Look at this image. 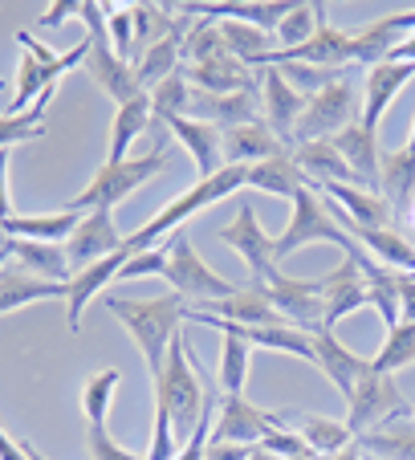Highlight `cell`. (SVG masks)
Returning a JSON list of instances; mask_svg holds the SVG:
<instances>
[{"label": "cell", "instance_id": "cell-59", "mask_svg": "<svg viewBox=\"0 0 415 460\" xmlns=\"http://www.w3.org/2000/svg\"><path fill=\"white\" fill-rule=\"evenodd\" d=\"M0 90H4V78H0Z\"/></svg>", "mask_w": 415, "mask_h": 460}, {"label": "cell", "instance_id": "cell-12", "mask_svg": "<svg viewBox=\"0 0 415 460\" xmlns=\"http://www.w3.org/2000/svg\"><path fill=\"white\" fill-rule=\"evenodd\" d=\"M220 241H225L233 252H241V257H244V265H249V273H252V286L265 289L269 273L281 270V265L273 261V241H277V236H269L265 228H260L252 204H241V212H236L233 225L220 228Z\"/></svg>", "mask_w": 415, "mask_h": 460}, {"label": "cell", "instance_id": "cell-25", "mask_svg": "<svg viewBox=\"0 0 415 460\" xmlns=\"http://www.w3.org/2000/svg\"><path fill=\"white\" fill-rule=\"evenodd\" d=\"M322 289H326V331H334L346 314L371 305L366 302V281H363V273H358V265L350 257H342L338 261V270L330 273V278H322Z\"/></svg>", "mask_w": 415, "mask_h": 460}, {"label": "cell", "instance_id": "cell-55", "mask_svg": "<svg viewBox=\"0 0 415 460\" xmlns=\"http://www.w3.org/2000/svg\"><path fill=\"white\" fill-rule=\"evenodd\" d=\"M249 460H281V456H273V452H265V448H260V444H257V448H252V456Z\"/></svg>", "mask_w": 415, "mask_h": 460}, {"label": "cell", "instance_id": "cell-18", "mask_svg": "<svg viewBox=\"0 0 415 460\" xmlns=\"http://www.w3.org/2000/svg\"><path fill=\"white\" fill-rule=\"evenodd\" d=\"M188 74L191 90L199 94H236V90H260V70H249L244 61H236L233 53H220V58H208L199 66H180Z\"/></svg>", "mask_w": 415, "mask_h": 460}, {"label": "cell", "instance_id": "cell-30", "mask_svg": "<svg viewBox=\"0 0 415 460\" xmlns=\"http://www.w3.org/2000/svg\"><path fill=\"white\" fill-rule=\"evenodd\" d=\"M78 225H82V212H74V208L49 212V217H21V212H13L9 220H0V236H9V241L66 244Z\"/></svg>", "mask_w": 415, "mask_h": 460}, {"label": "cell", "instance_id": "cell-27", "mask_svg": "<svg viewBox=\"0 0 415 460\" xmlns=\"http://www.w3.org/2000/svg\"><path fill=\"white\" fill-rule=\"evenodd\" d=\"M49 297H66V281H45L29 273L25 265L0 270V314H17L33 302H49Z\"/></svg>", "mask_w": 415, "mask_h": 460}, {"label": "cell", "instance_id": "cell-31", "mask_svg": "<svg viewBox=\"0 0 415 460\" xmlns=\"http://www.w3.org/2000/svg\"><path fill=\"white\" fill-rule=\"evenodd\" d=\"M286 424L302 436L313 448V456H338L342 448L355 444V432L346 428V420H330V416H313V411H286Z\"/></svg>", "mask_w": 415, "mask_h": 460}, {"label": "cell", "instance_id": "cell-52", "mask_svg": "<svg viewBox=\"0 0 415 460\" xmlns=\"http://www.w3.org/2000/svg\"><path fill=\"white\" fill-rule=\"evenodd\" d=\"M252 448L249 444H216V440H208V452L204 460H249Z\"/></svg>", "mask_w": 415, "mask_h": 460}, {"label": "cell", "instance_id": "cell-14", "mask_svg": "<svg viewBox=\"0 0 415 460\" xmlns=\"http://www.w3.org/2000/svg\"><path fill=\"white\" fill-rule=\"evenodd\" d=\"M127 244V236H119V225H114V212H82V225L74 228V236L66 241V257L69 270L78 273L94 261H106L110 252H119Z\"/></svg>", "mask_w": 415, "mask_h": 460}, {"label": "cell", "instance_id": "cell-41", "mask_svg": "<svg viewBox=\"0 0 415 460\" xmlns=\"http://www.w3.org/2000/svg\"><path fill=\"white\" fill-rule=\"evenodd\" d=\"M151 111H155V119H188L191 114V82L188 74H172L167 82H159L155 90H151Z\"/></svg>", "mask_w": 415, "mask_h": 460}, {"label": "cell", "instance_id": "cell-9", "mask_svg": "<svg viewBox=\"0 0 415 460\" xmlns=\"http://www.w3.org/2000/svg\"><path fill=\"white\" fill-rule=\"evenodd\" d=\"M358 119V94L350 86V78L334 82V86L318 90L313 98H305V114L294 130V143H313V139H334L346 127H355Z\"/></svg>", "mask_w": 415, "mask_h": 460}, {"label": "cell", "instance_id": "cell-8", "mask_svg": "<svg viewBox=\"0 0 415 460\" xmlns=\"http://www.w3.org/2000/svg\"><path fill=\"white\" fill-rule=\"evenodd\" d=\"M346 408H350L346 411V428L355 432V440L375 432V428H387L391 420L411 416V403H403V395L395 387V375H379V371L363 375V383L355 387Z\"/></svg>", "mask_w": 415, "mask_h": 460}, {"label": "cell", "instance_id": "cell-23", "mask_svg": "<svg viewBox=\"0 0 415 460\" xmlns=\"http://www.w3.org/2000/svg\"><path fill=\"white\" fill-rule=\"evenodd\" d=\"M379 196H383V204L391 208L395 225L411 217V208H415V155H411L407 147L383 151V183H379Z\"/></svg>", "mask_w": 415, "mask_h": 460}, {"label": "cell", "instance_id": "cell-56", "mask_svg": "<svg viewBox=\"0 0 415 460\" xmlns=\"http://www.w3.org/2000/svg\"><path fill=\"white\" fill-rule=\"evenodd\" d=\"M4 265H9V249H0V270H4Z\"/></svg>", "mask_w": 415, "mask_h": 460}, {"label": "cell", "instance_id": "cell-38", "mask_svg": "<svg viewBox=\"0 0 415 460\" xmlns=\"http://www.w3.org/2000/svg\"><path fill=\"white\" fill-rule=\"evenodd\" d=\"M411 363H415V322H399L395 331H387L379 355L371 358V371L395 375V371H403V367H411Z\"/></svg>", "mask_w": 415, "mask_h": 460}, {"label": "cell", "instance_id": "cell-34", "mask_svg": "<svg viewBox=\"0 0 415 460\" xmlns=\"http://www.w3.org/2000/svg\"><path fill=\"white\" fill-rule=\"evenodd\" d=\"M358 448L375 460H415V416L391 420L387 428L358 436Z\"/></svg>", "mask_w": 415, "mask_h": 460}, {"label": "cell", "instance_id": "cell-22", "mask_svg": "<svg viewBox=\"0 0 415 460\" xmlns=\"http://www.w3.org/2000/svg\"><path fill=\"white\" fill-rule=\"evenodd\" d=\"M330 143H334L338 155L350 164L355 180L363 183L366 191H375V196H379V183H383V151H379V143H375L371 130H366L363 122H355V127H346L342 135H334Z\"/></svg>", "mask_w": 415, "mask_h": 460}, {"label": "cell", "instance_id": "cell-43", "mask_svg": "<svg viewBox=\"0 0 415 460\" xmlns=\"http://www.w3.org/2000/svg\"><path fill=\"white\" fill-rule=\"evenodd\" d=\"M273 70H281V78H286L302 98H313L318 90H326V86H334V82L346 78V70H322V66H302V61H286V66H273Z\"/></svg>", "mask_w": 415, "mask_h": 460}, {"label": "cell", "instance_id": "cell-13", "mask_svg": "<svg viewBox=\"0 0 415 460\" xmlns=\"http://www.w3.org/2000/svg\"><path fill=\"white\" fill-rule=\"evenodd\" d=\"M260 114H265V127L294 151V130L305 114V98L297 94V90L281 78V70H273V66L260 70Z\"/></svg>", "mask_w": 415, "mask_h": 460}, {"label": "cell", "instance_id": "cell-51", "mask_svg": "<svg viewBox=\"0 0 415 460\" xmlns=\"http://www.w3.org/2000/svg\"><path fill=\"white\" fill-rule=\"evenodd\" d=\"M78 13H82V0H57V4H49V13L41 17V25L57 29V25H66L69 17H78Z\"/></svg>", "mask_w": 415, "mask_h": 460}, {"label": "cell", "instance_id": "cell-33", "mask_svg": "<svg viewBox=\"0 0 415 460\" xmlns=\"http://www.w3.org/2000/svg\"><path fill=\"white\" fill-rule=\"evenodd\" d=\"M155 122V111H151V98H135V102H122L114 111L110 122V151H106V164H127L130 159V143L143 135V130Z\"/></svg>", "mask_w": 415, "mask_h": 460}, {"label": "cell", "instance_id": "cell-21", "mask_svg": "<svg viewBox=\"0 0 415 460\" xmlns=\"http://www.w3.org/2000/svg\"><path fill=\"white\" fill-rule=\"evenodd\" d=\"M191 111H196V119L212 122L220 130L249 127V122H260V90H236V94H199V90H191Z\"/></svg>", "mask_w": 415, "mask_h": 460}, {"label": "cell", "instance_id": "cell-1", "mask_svg": "<svg viewBox=\"0 0 415 460\" xmlns=\"http://www.w3.org/2000/svg\"><path fill=\"white\" fill-rule=\"evenodd\" d=\"M102 305L114 314V318L127 326V334L135 339L138 355L147 363V375L159 379L163 375V363H167V350H172L175 334H183L180 326L188 322V297L172 294H159V297H143V302H130L122 294H106Z\"/></svg>", "mask_w": 415, "mask_h": 460}, {"label": "cell", "instance_id": "cell-7", "mask_svg": "<svg viewBox=\"0 0 415 460\" xmlns=\"http://www.w3.org/2000/svg\"><path fill=\"white\" fill-rule=\"evenodd\" d=\"M163 281H172V289L180 297H188V305H212L220 297L236 294L233 281H225L196 249L183 233H172V249H167V270H163Z\"/></svg>", "mask_w": 415, "mask_h": 460}, {"label": "cell", "instance_id": "cell-19", "mask_svg": "<svg viewBox=\"0 0 415 460\" xmlns=\"http://www.w3.org/2000/svg\"><path fill=\"white\" fill-rule=\"evenodd\" d=\"M415 78V66L411 61H379V66H371L366 70V90H363V127L379 130L383 114L391 111V102H395L399 94H403V86Z\"/></svg>", "mask_w": 415, "mask_h": 460}, {"label": "cell", "instance_id": "cell-39", "mask_svg": "<svg viewBox=\"0 0 415 460\" xmlns=\"http://www.w3.org/2000/svg\"><path fill=\"white\" fill-rule=\"evenodd\" d=\"M228 45H225V33H220V21H204V17H191V29L183 33V66H199L208 58H220Z\"/></svg>", "mask_w": 415, "mask_h": 460}, {"label": "cell", "instance_id": "cell-28", "mask_svg": "<svg viewBox=\"0 0 415 460\" xmlns=\"http://www.w3.org/2000/svg\"><path fill=\"white\" fill-rule=\"evenodd\" d=\"M289 155H294V164L302 167L305 183H350V188H363V183L355 180V172H350V164L338 155V147L330 139L294 143Z\"/></svg>", "mask_w": 415, "mask_h": 460}, {"label": "cell", "instance_id": "cell-4", "mask_svg": "<svg viewBox=\"0 0 415 460\" xmlns=\"http://www.w3.org/2000/svg\"><path fill=\"white\" fill-rule=\"evenodd\" d=\"M241 188H249V167H225V172L208 175V180H196L183 196H175L167 208H159L135 236H127L122 249H127L130 257H135V252H147V249H159V241L172 236V233H180V225L188 217H196L199 208H212V204L228 200V196H236Z\"/></svg>", "mask_w": 415, "mask_h": 460}, {"label": "cell", "instance_id": "cell-16", "mask_svg": "<svg viewBox=\"0 0 415 460\" xmlns=\"http://www.w3.org/2000/svg\"><path fill=\"white\" fill-rule=\"evenodd\" d=\"M286 61H302V66H322V70H350V33L334 29L326 21V4L318 17V33L297 49H277L269 66H286Z\"/></svg>", "mask_w": 415, "mask_h": 460}, {"label": "cell", "instance_id": "cell-49", "mask_svg": "<svg viewBox=\"0 0 415 460\" xmlns=\"http://www.w3.org/2000/svg\"><path fill=\"white\" fill-rule=\"evenodd\" d=\"M212 420H216V408L208 411L204 420H199V428H196V436H191L188 444L180 448V456L175 460H204V452H208V440H212Z\"/></svg>", "mask_w": 415, "mask_h": 460}, {"label": "cell", "instance_id": "cell-48", "mask_svg": "<svg viewBox=\"0 0 415 460\" xmlns=\"http://www.w3.org/2000/svg\"><path fill=\"white\" fill-rule=\"evenodd\" d=\"M163 270H167V249L159 244V249H147V252H135V257L122 265V273H119V281H135V278H151V273H159L163 278Z\"/></svg>", "mask_w": 415, "mask_h": 460}, {"label": "cell", "instance_id": "cell-20", "mask_svg": "<svg viewBox=\"0 0 415 460\" xmlns=\"http://www.w3.org/2000/svg\"><path fill=\"white\" fill-rule=\"evenodd\" d=\"M310 339H313V363H318L322 375L338 387V395L350 403V395H355V387L363 383V375L371 371V363H363L355 350H346L334 331H313Z\"/></svg>", "mask_w": 415, "mask_h": 460}, {"label": "cell", "instance_id": "cell-54", "mask_svg": "<svg viewBox=\"0 0 415 460\" xmlns=\"http://www.w3.org/2000/svg\"><path fill=\"white\" fill-rule=\"evenodd\" d=\"M21 448H25V456H29V460H49V456H45V452H37L29 440H21Z\"/></svg>", "mask_w": 415, "mask_h": 460}, {"label": "cell", "instance_id": "cell-24", "mask_svg": "<svg viewBox=\"0 0 415 460\" xmlns=\"http://www.w3.org/2000/svg\"><path fill=\"white\" fill-rule=\"evenodd\" d=\"M172 13H175V9H172ZM180 17H183V13H180ZM188 29H191V17H183V25L175 29L172 37H163V41L147 45V49H143L135 61H130V66H135L138 86H143V94H151L159 82H167L172 74H180V66H183L180 45H183V33H188Z\"/></svg>", "mask_w": 415, "mask_h": 460}, {"label": "cell", "instance_id": "cell-11", "mask_svg": "<svg viewBox=\"0 0 415 460\" xmlns=\"http://www.w3.org/2000/svg\"><path fill=\"white\" fill-rule=\"evenodd\" d=\"M277 428H289L286 411H260L244 395H220L216 400V420H212V440L216 444H249V448H257Z\"/></svg>", "mask_w": 415, "mask_h": 460}, {"label": "cell", "instance_id": "cell-50", "mask_svg": "<svg viewBox=\"0 0 415 460\" xmlns=\"http://www.w3.org/2000/svg\"><path fill=\"white\" fill-rule=\"evenodd\" d=\"M399 278V314H403V322H415V273H395Z\"/></svg>", "mask_w": 415, "mask_h": 460}, {"label": "cell", "instance_id": "cell-15", "mask_svg": "<svg viewBox=\"0 0 415 460\" xmlns=\"http://www.w3.org/2000/svg\"><path fill=\"white\" fill-rule=\"evenodd\" d=\"M159 122H167L172 139L191 155L199 180H208V175H216V172H225L228 167L225 164V130L220 127L196 119V114H188V119H159Z\"/></svg>", "mask_w": 415, "mask_h": 460}, {"label": "cell", "instance_id": "cell-26", "mask_svg": "<svg viewBox=\"0 0 415 460\" xmlns=\"http://www.w3.org/2000/svg\"><path fill=\"white\" fill-rule=\"evenodd\" d=\"M286 151L289 147L265 127V119L249 122V127L225 130V164L228 167H252V164H265V159L286 155Z\"/></svg>", "mask_w": 415, "mask_h": 460}, {"label": "cell", "instance_id": "cell-3", "mask_svg": "<svg viewBox=\"0 0 415 460\" xmlns=\"http://www.w3.org/2000/svg\"><path fill=\"white\" fill-rule=\"evenodd\" d=\"M155 383V400L167 403V411H172V424H175V440H180V448L196 436L199 420L208 416V411L216 408L220 395H212V391L204 387V379L196 375V363H191V347L183 334H175L172 350H167V363H163V375Z\"/></svg>", "mask_w": 415, "mask_h": 460}, {"label": "cell", "instance_id": "cell-46", "mask_svg": "<svg viewBox=\"0 0 415 460\" xmlns=\"http://www.w3.org/2000/svg\"><path fill=\"white\" fill-rule=\"evenodd\" d=\"M86 444H90V460H147V456H138V452L122 448L106 424H90L86 428Z\"/></svg>", "mask_w": 415, "mask_h": 460}, {"label": "cell", "instance_id": "cell-2", "mask_svg": "<svg viewBox=\"0 0 415 460\" xmlns=\"http://www.w3.org/2000/svg\"><path fill=\"white\" fill-rule=\"evenodd\" d=\"M172 143L175 139H172V130H167V122L155 119V147H151L147 155H130L127 164H102L94 172V180L69 200V208L74 212H114V204H122L135 188L151 183L163 172L167 159H172Z\"/></svg>", "mask_w": 415, "mask_h": 460}, {"label": "cell", "instance_id": "cell-5", "mask_svg": "<svg viewBox=\"0 0 415 460\" xmlns=\"http://www.w3.org/2000/svg\"><path fill=\"white\" fill-rule=\"evenodd\" d=\"M289 204H294V217H289V225L281 228V233H277V241H273V261H277V265H281L289 252L305 249V244H338V249H342V257H350L355 265L371 261V252H366L355 236H346L342 228H338V220L326 212L322 196L310 188V183H305V188H297V196Z\"/></svg>", "mask_w": 415, "mask_h": 460}, {"label": "cell", "instance_id": "cell-47", "mask_svg": "<svg viewBox=\"0 0 415 460\" xmlns=\"http://www.w3.org/2000/svg\"><path fill=\"white\" fill-rule=\"evenodd\" d=\"M260 448L265 452H273V456H281V460H294V456H313V448L302 440V436L294 432V428H277V432H269L265 440H260ZM322 460V456H318Z\"/></svg>", "mask_w": 415, "mask_h": 460}, {"label": "cell", "instance_id": "cell-17", "mask_svg": "<svg viewBox=\"0 0 415 460\" xmlns=\"http://www.w3.org/2000/svg\"><path fill=\"white\" fill-rule=\"evenodd\" d=\"M130 261V252L127 249H119V252H110L106 261H94V265H86V270H78L74 278L66 281V305H69V334H78L82 331V314H86V305L94 302L98 294H102L110 281H119V273H122V265Z\"/></svg>", "mask_w": 415, "mask_h": 460}, {"label": "cell", "instance_id": "cell-6", "mask_svg": "<svg viewBox=\"0 0 415 460\" xmlns=\"http://www.w3.org/2000/svg\"><path fill=\"white\" fill-rule=\"evenodd\" d=\"M82 21H86V74L102 86V94H110L114 102H135L143 98V86L135 78V66L122 61L110 45V33H106V13L98 0H82Z\"/></svg>", "mask_w": 415, "mask_h": 460}, {"label": "cell", "instance_id": "cell-45", "mask_svg": "<svg viewBox=\"0 0 415 460\" xmlns=\"http://www.w3.org/2000/svg\"><path fill=\"white\" fill-rule=\"evenodd\" d=\"M175 456H180V440H175L172 411H167L163 400H155V432H151L147 460H175Z\"/></svg>", "mask_w": 415, "mask_h": 460}, {"label": "cell", "instance_id": "cell-29", "mask_svg": "<svg viewBox=\"0 0 415 460\" xmlns=\"http://www.w3.org/2000/svg\"><path fill=\"white\" fill-rule=\"evenodd\" d=\"M191 310H204V314H216L225 322H241V326H281V314L273 310L269 294L260 286H249V289H236V294L220 297L212 305H191Z\"/></svg>", "mask_w": 415, "mask_h": 460}, {"label": "cell", "instance_id": "cell-57", "mask_svg": "<svg viewBox=\"0 0 415 460\" xmlns=\"http://www.w3.org/2000/svg\"><path fill=\"white\" fill-rule=\"evenodd\" d=\"M294 460H318V456H294Z\"/></svg>", "mask_w": 415, "mask_h": 460}, {"label": "cell", "instance_id": "cell-40", "mask_svg": "<svg viewBox=\"0 0 415 460\" xmlns=\"http://www.w3.org/2000/svg\"><path fill=\"white\" fill-rule=\"evenodd\" d=\"M119 383H122L119 367H102V371H94L86 379V387H82V411H86L90 424H106V416H110V400H114V391H119Z\"/></svg>", "mask_w": 415, "mask_h": 460}, {"label": "cell", "instance_id": "cell-42", "mask_svg": "<svg viewBox=\"0 0 415 460\" xmlns=\"http://www.w3.org/2000/svg\"><path fill=\"white\" fill-rule=\"evenodd\" d=\"M318 17H322L318 0H313V4H294V9H289V17L277 25L273 45H277V49H297V45H305L313 33H318Z\"/></svg>", "mask_w": 415, "mask_h": 460}, {"label": "cell", "instance_id": "cell-58", "mask_svg": "<svg viewBox=\"0 0 415 460\" xmlns=\"http://www.w3.org/2000/svg\"><path fill=\"white\" fill-rule=\"evenodd\" d=\"M407 220H411V225H415V208H411V217H407Z\"/></svg>", "mask_w": 415, "mask_h": 460}, {"label": "cell", "instance_id": "cell-44", "mask_svg": "<svg viewBox=\"0 0 415 460\" xmlns=\"http://www.w3.org/2000/svg\"><path fill=\"white\" fill-rule=\"evenodd\" d=\"M106 33L122 61H135V4H102Z\"/></svg>", "mask_w": 415, "mask_h": 460}, {"label": "cell", "instance_id": "cell-37", "mask_svg": "<svg viewBox=\"0 0 415 460\" xmlns=\"http://www.w3.org/2000/svg\"><path fill=\"white\" fill-rule=\"evenodd\" d=\"M244 339L252 347L277 350V355H297L305 363H313V339L297 326H289V322H281V326H244Z\"/></svg>", "mask_w": 415, "mask_h": 460}, {"label": "cell", "instance_id": "cell-36", "mask_svg": "<svg viewBox=\"0 0 415 460\" xmlns=\"http://www.w3.org/2000/svg\"><path fill=\"white\" fill-rule=\"evenodd\" d=\"M57 90V86H53ZM53 90H45L29 111L21 114H0V151H13L17 143H29V139H41L45 135V111L53 102Z\"/></svg>", "mask_w": 415, "mask_h": 460}, {"label": "cell", "instance_id": "cell-60", "mask_svg": "<svg viewBox=\"0 0 415 460\" xmlns=\"http://www.w3.org/2000/svg\"><path fill=\"white\" fill-rule=\"evenodd\" d=\"M411 416H415V403H411Z\"/></svg>", "mask_w": 415, "mask_h": 460}, {"label": "cell", "instance_id": "cell-32", "mask_svg": "<svg viewBox=\"0 0 415 460\" xmlns=\"http://www.w3.org/2000/svg\"><path fill=\"white\" fill-rule=\"evenodd\" d=\"M0 249H9V257L17 265H25L29 273L45 281H69L74 270H69V257H66V244H41V241H9L0 236Z\"/></svg>", "mask_w": 415, "mask_h": 460}, {"label": "cell", "instance_id": "cell-53", "mask_svg": "<svg viewBox=\"0 0 415 460\" xmlns=\"http://www.w3.org/2000/svg\"><path fill=\"white\" fill-rule=\"evenodd\" d=\"M326 460H371V456H366V452L358 448V440H355V444H350V448H342V452H338V456H326Z\"/></svg>", "mask_w": 415, "mask_h": 460}, {"label": "cell", "instance_id": "cell-10", "mask_svg": "<svg viewBox=\"0 0 415 460\" xmlns=\"http://www.w3.org/2000/svg\"><path fill=\"white\" fill-rule=\"evenodd\" d=\"M265 294L289 326H297L305 334L326 331V289H322V281H302L273 270L265 278Z\"/></svg>", "mask_w": 415, "mask_h": 460}, {"label": "cell", "instance_id": "cell-35", "mask_svg": "<svg viewBox=\"0 0 415 460\" xmlns=\"http://www.w3.org/2000/svg\"><path fill=\"white\" fill-rule=\"evenodd\" d=\"M249 188L265 191V196H281V200H294L297 188H305V175L302 167L294 164V155H277L265 159V164H252L249 167Z\"/></svg>", "mask_w": 415, "mask_h": 460}]
</instances>
